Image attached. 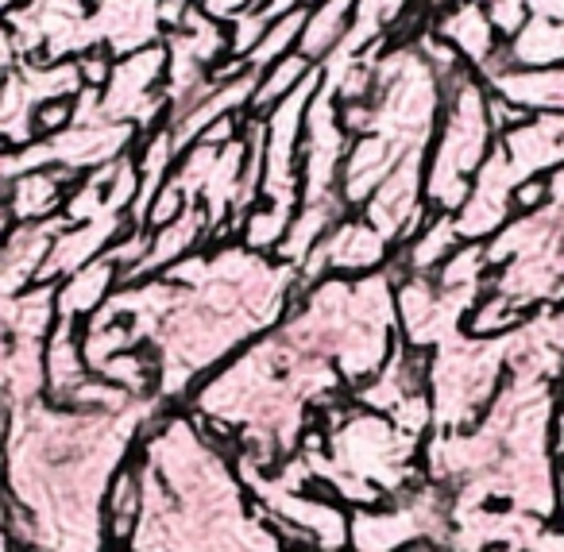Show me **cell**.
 Segmentation results:
<instances>
[{
  "instance_id": "7",
  "label": "cell",
  "mask_w": 564,
  "mask_h": 552,
  "mask_svg": "<svg viewBox=\"0 0 564 552\" xmlns=\"http://www.w3.org/2000/svg\"><path fill=\"white\" fill-rule=\"evenodd\" d=\"M74 182V171L66 166H47V171H32L24 178L12 182L9 194V213L17 225H40L63 213L66 205V186Z\"/></svg>"
},
{
  "instance_id": "1",
  "label": "cell",
  "mask_w": 564,
  "mask_h": 552,
  "mask_svg": "<svg viewBox=\"0 0 564 552\" xmlns=\"http://www.w3.org/2000/svg\"><path fill=\"white\" fill-rule=\"evenodd\" d=\"M441 117L445 120H441L430 163H425V205L433 213L456 217L468 202L479 166L495 148V128L487 120V86L468 71L453 74L445 82Z\"/></svg>"
},
{
  "instance_id": "2",
  "label": "cell",
  "mask_w": 564,
  "mask_h": 552,
  "mask_svg": "<svg viewBox=\"0 0 564 552\" xmlns=\"http://www.w3.org/2000/svg\"><path fill=\"white\" fill-rule=\"evenodd\" d=\"M507 379V336H453L430 351L433 433H468L484 421Z\"/></svg>"
},
{
  "instance_id": "8",
  "label": "cell",
  "mask_w": 564,
  "mask_h": 552,
  "mask_svg": "<svg viewBox=\"0 0 564 552\" xmlns=\"http://www.w3.org/2000/svg\"><path fill=\"white\" fill-rule=\"evenodd\" d=\"M43 375H47V402L63 405L82 382L89 379L86 356H82V333L74 321H58L47 336V351H43Z\"/></svg>"
},
{
  "instance_id": "3",
  "label": "cell",
  "mask_w": 564,
  "mask_h": 552,
  "mask_svg": "<svg viewBox=\"0 0 564 552\" xmlns=\"http://www.w3.org/2000/svg\"><path fill=\"white\" fill-rule=\"evenodd\" d=\"M484 82L495 97L518 105L525 112H564V66L556 71H514V66H502V58L495 55L484 66Z\"/></svg>"
},
{
  "instance_id": "13",
  "label": "cell",
  "mask_w": 564,
  "mask_h": 552,
  "mask_svg": "<svg viewBox=\"0 0 564 552\" xmlns=\"http://www.w3.org/2000/svg\"><path fill=\"white\" fill-rule=\"evenodd\" d=\"M0 552H17V544H12V541H9V537H4V533H0Z\"/></svg>"
},
{
  "instance_id": "4",
  "label": "cell",
  "mask_w": 564,
  "mask_h": 552,
  "mask_svg": "<svg viewBox=\"0 0 564 552\" xmlns=\"http://www.w3.org/2000/svg\"><path fill=\"white\" fill-rule=\"evenodd\" d=\"M322 251H325V267L337 274H376L391 259V243L364 217L340 220L322 240Z\"/></svg>"
},
{
  "instance_id": "10",
  "label": "cell",
  "mask_w": 564,
  "mask_h": 552,
  "mask_svg": "<svg viewBox=\"0 0 564 552\" xmlns=\"http://www.w3.org/2000/svg\"><path fill=\"white\" fill-rule=\"evenodd\" d=\"M502 66L514 71H556L564 66V20L530 17V24L499 51Z\"/></svg>"
},
{
  "instance_id": "11",
  "label": "cell",
  "mask_w": 564,
  "mask_h": 552,
  "mask_svg": "<svg viewBox=\"0 0 564 552\" xmlns=\"http://www.w3.org/2000/svg\"><path fill=\"white\" fill-rule=\"evenodd\" d=\"M356 0H325V9H317L310 17L306 32H302V43H299V55H306L310 63H322L337 51V43L345 40V20H348V9H352Z\"/></svg>"
},
{
  "instance_id": "9",
  "label": "cell",
  "mask_w": 564,
  "mask_h": 552,
  "mask_svg": "<svg viewBox=\"0 0 564 552\" xmlns=\"http://www.w3.org/2000/svg\"><path fill=\"white\" fill-rule=\"evenodd\" d=\"M437 40H445L456 55L464 58L468 66L484 71L495 55H499V35H495L491 20H487V9L468 0L460 9H453L448 17H441V28H437Z\"/></svg>"
},
{
  "instance_id": "12",
  "label": "cell",
  "mask_w": 564,
  "mask_h": 552,
  "mask_svg": "<svg viewBox=\"0 0 564 552\" xmlns=\"http://www.w3.org/2000/svg\"><path fill=\"white\" fill-rule=\"evenodd\" d=\"M487 20H491L495 35H507V43L530 24V4L525 0H491L487 4Z\"/></svg>"
},
{
  "instance_id": "14",
  "label": "cell",
  "mask_w": 564,
  "mask_h": 552,
  "mask_svg": "<svg viewBox=\"0 0 564 552\" xmlns=\"http://www.w3.org/2000/svg\"><path fill=\"white\" fill-rule=\"evenodd\" d=\"M0 495H4V472H0Z\"/></svg>"
},
{
  "instance_id": "6",
  "label": "cell",
  "mask_w": 564,
  "mask_h": 552,
  "mask_svg": "<svg viewBox=\"0 0 564 552\" xmlns=\"http://www.w3.org/2000/svg\"><path fill=\"white\" fill-rule=\"evenodd\" d=\"M143 518V475H140V459H124L120 472L109 479L105 490V506H101V526H105V544L117 552H128L135 529Z\"/></svg>"
},
{
  "instance_id": "5",
  "label": "cell",
  "mask_w": 564,
  "mask_h": 552,
  "mask_svg": "<svg viewBox=\"0 0 564 552\" xmlns=\"http://www.w3.org/2000/svg\"><path fill=\"white\" fill-rule=\"evenodd\" d=\"M117 290H120V267H117V259L105 251V256H97L94 263L74 271L70 279L55 290L58 321H74V325H78L82 317L89 321Z\"/></svg>"
}]
</instances>
